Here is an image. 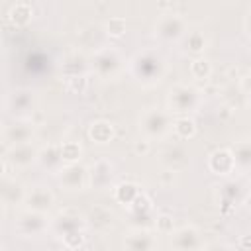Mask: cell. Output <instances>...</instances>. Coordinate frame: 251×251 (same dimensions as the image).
Masks as SVG:
<instances>
[{
	"instance_id": "obj_1",
	"label": "cell",
	"mask_w": 251,
	"mask_h": 251,
	"mask_svg": "<svg viewBox=\"0 0 251 251\" xmlns=\"http://www.w3.org/2000/svg\"><path fill=\"white\" fill-rule=\"evenodd\" d=\"M127 69H129V75L143 86H153L157 84L163 76H165V71H167V63H165V57L153 49V47H145L141 51H137L129 63H127Z\"/></svg>"
},
{
	"instance_id": "obj_2",
	"label": "cell",
	"mask_w": 251,
	"mask_h": 251,
	"mask_svg": "<svg viewBox=\"0 0 251 251\" xmlns=\"http://www.w3.org/2000/svg\"><path fill=\"white\" fill-rule=\"evenodd\" d=\"M173 114L163 108H145L139 114V129L147 139H163L173 129Z\"/></svg>"
},
{
	"instance_id": "obj_3",
	"label": "cell",
	"mask_w": 251,
	"mask_h": 251,
	"mask_svg": "<svg viewBox=\"0 0 251 251\" xmlns=\"http://www.w3.org/2000/svg\"><path fill=\"white\" fill-rule=\"evenodd\" d=\"M200 104V92L192 86V84H184V82H176L169 88L167 94V106L169 112L178 116H188L190 112H194Z\"/></svg>"
},
{
	"instance_id": "obj_4",
	"label": "cell",
	"mask_w": 251,
	"mask_h": 251,
	"mask_svg": "<svg viewBox=\"0 0 251 251\" xmlns=\"http://www.w3.org/2000/svg\"><path fill=\"white\" fill-rule=\"evenodd\" d=\"M92 71L96 73V76L100 78H114L122 67H124V57L120 53L118 47L114 45H106L102 49H98L96 53H92Z\"/></svg>"
},
{
	"instance_id": "obj_5",
	"label": "cell",
	"mask_w": 251,
	"mask_h": 251,
	"mask_svg": "<svg viewBox=\"0 0 251 251\" xmlns=\"http://www.w3.org/2000/svg\"><path fill=\"white\" fill-rule=\"evenodd\" d=\"M49 227H51V220L47 218V214H41V212L24 210L14 220V231L22 237H39Z\"/></svg>"
},
{
	"instance_id": "obj_6",
	"label": "cell",
	"mask_w": 251,
	"mask_h": 251,
	"mask_svg": "<svg viewBox=\"0 0 251 251\" xmlns=\"http://www.w3.org/2000/svg\"><path fill=\"white\" fill-rule=\"evenodd\" d=\"M186 20L184 16L176 14V12H165V14H159L157 22H155V35L161 39V41H180L186 33Z\"/></svg>"
},
{
	"instance_id": "obj_7",
	"label": "cell",
	"mask_w": 251,
	"mask_h": 251,
	"mask_svg": "<svg viewBox=\"0 0 251 251\" xmlns=\"http://www.w3.org/2000/svg\"><path fill=\"white\" fill-rule=\"evenodd\" d=\"M84 226H86V218H84L80 212H76V210H73V208H67V210H61V212L51 220L49 231H51L55 237L63 239V237H67V235H71V233H75V231H84Z\"/></svg>"
},
{
	"instance_id": "obj_8",
	"label": "cell",
	"mask_w": 251,
	"mask_h": 251,
	"mask_svg": "<svg viewBox=\"0 0 251 251\" xmlns=\"http://www.w3.org/2000/svg\"><path fill=\"white\" fill-rule=\"evenodd\" d=\"M4 106L8 114H12L18 120H24L35 108V94L29 88H14L12 92L6 94Z\"/></svg>"
},
{
	"instance_id": "obj_9",
	"label": "cell",
	"mask_w": 251,
	"mask_h": 251,
	"mask_svg": "<svg viewBox=\"0 0 251 251\" xmlns=\"http://www.w3.org/2000/svg\"><path fill=\"white\" fill-rule=\"evenodd\" d=\"M37 157H39V149L31 141L4 149V163L12 165L14 169H27L29 165L37 163Z\"/></svg>"
},
{
	"instance_id": "obj_10",
	"label": "cell",
	"mask_w": 251,
	"mask_h": 251,
	"mask_svg": "<svg viewBox=\"0 0 251 251\" xmlns=\"http://www.w3.org/2000/svg\"><path fill=\"white\" fill-rule=\"evenodd\" d=\"M35 126L33 122L27 120H16L14 124H6L2 129V139H4V149L20 143H29L33 139Z\"/></svg>"
},
{
	"instance_id": "obj_11",
	"label": "cell",
	"mask_w": 251,
	"mask_h": 251,
	"mask_svg": "<svg viewBox=\"0 0 251 251\" xmlns=\"http://www.w3.org/2000/svg\"><path fill=\"white\" fill-rule=\"evenodd\" d=\"M171 247L175 251H200L204 247L196 226H180L171 233Z\"/></svg>"
},
{
	"instance_id": "obj_12",
	"label": "cell",
	"mask_w": 251,
	"mask_h": 251,
	"mask_svg": "<svg viewBox=\"0 0 251 251\" xmlns=\"http://www.w3.org/2000/svg\"><path fill=\"white\" fill-rule=\"evenodd\" d=\"M59 182L65 190L69 192H78L84 190L88 186V167L75 163V165H67L61 173H59Z\"/></svg>"
},
{
	"instance_id": "obj_13",
	"label": "cell",
	"mask_w": 251,
	"mask_h": 251,
	"mask_svg": "<svg viewBox=\"0 0 251 251\" xmlns=\"http://www.w3.org/2000/svg\"><path fill=\"white\" fill-rule=\"evenodd\" d=\"M55 204V194L51 192L49 186L37 184L31 186L25 194V202H24V210H31V212H41L47 214Z\"/></svg>"
},
{
	"instance_id": "obj_14",
	"label": "cell",
	"mask_w": 251,
	"mask_h": 251,
	"mask_svg": "<svg viewBox=\"0 0 251 251\" xmlns=\"http://www.w3.org/2000/svg\"><path fill=\"white\" fill-rule=\"evenodd\" d=\"M112 178H114V165L108 159H104V157L96 159L88 167V186L90 188H96V190L108 188L112 184Z\"/></svg>"
},
{
	"instance_id": "obj_15",
	"label": "cell",
	"mask_w": 251,
	"mask_h": 251,
	"mask_svg": "<svg viewBox=\"0 0 251 251\" xmlns=\"http://www.w3.org/2000/svg\"><path fill=\"white\" fill-rule=\"evenodd\" d=\"M157 235L149 229L135 227L124 237V251H155Z\"/></svg>"
},
{
	"instance_id": "obj_16",
	"label": "cell",
	"mask_w": 251,
	"mask_h": 251,
	"mask_svg": "<svg viewBox=\"0 0 251 251\" xmlns=\"http://www.w3.org/2000/svg\"><path fill=\"white\" fill-rule=\"evenodd\" d=\"M208 169H210V173H214L218 176H227V175L235 173V161H233L231 149L220 147V149L212 151L208 157Z\"/></svg>"
},
{
	"instance_id": "obj_17",
	"label": "cell",
	"mask_w": 251,
	"mask_h": 251,
	"mask_svg": "<svg viewBox=\"0 0 251 251\" xmlns=\"http://www.w3.org/2000/svg\"><path fill=\"white\" fill-rule=\"evenodd\" d=\"M37 163H39L41 169H45L47 173L59 175V173L67 167V165H65V159H63V153H61V143H49V145L41 147V149H39Z\"/></svg>"
},
{
	"instance_id": "obj_18",
	"label": "cell",
	"mask_w": 251,
	"mask_h": 251,
	"mask_svg": "<svg viewBox=\"0 0 251 251\" xmlns=\"http://www.w3.org/2000/svg\"><path fill=\"white\" fill-rule=\"evenodd\" d=\"M161 163L165 165V169L176 173L180 169H184L188 165V151L184 145L180 143H173V145H167L163 151H161Z\"/></svg>"
},
{
	"instance_id": "obj_19",
	"label": "cell",
	"mask_w": 251,
	"mask_h": 251,
	"mask_svg": "<svg viewBox=\"0 0 251 251\" xmlns=\"http://www.w3.org/2000/svg\"><path fill=\"white\" fill-rule=\"evenodd\" d=\"M25 194H27V188L18 182L16 178H4V184H2V208L4 212L10 208V206H20L25 202Z\"/></svg>"
},
{
	"instance_id": "obj_20",
	"label": "cell",
	"mask_w": 251,
	"mask_h": 251,
	"mask_svg": "<svg viewBox=\"0 0 251 251\" xmlns=\"http://www.w3.org/2000/svg\"><path fill=\"white\" fill-rule=\"evenodd\" d=\"M235 171L239 173H251V139H239L231 147Z\"/></svg>"
},
{
	"instance_id": "obj_21",
	"label": "cell",
	"mask_w": 251,
	"mask_h": 251,
	"mask_svg": "<svg viewBox=\"0 0 251 251\" xmlns=\"http://www.w3.org/2000/svg\"><path fill=\"white\" fill-rule=\"evenodd\" d=\"M180 45H182V49H184L186 53L200 57V53H204V49H206V45H208V37L204 35L202 29H190V31H186L184 37L180 39Z\"/></svg>"
},
{
	"instance_id": "obj_22",
	"label": "cell",
	"mask_w": 251,
	"mask_h": 251,
	"mask_svg": "<svg viewBox=\"0 0 251 251\" xmlns=\"http://www.w3.org/2000/svg\"><path fill=\"white\" fill-rule=\"evenodd\" d=\"M196 129H198V126H196V122H194L192 116H178L173 122V131H175V135L180 141H186V139L194 137L196 135Z\"/></svg>"
},
{
	"instance_id": "obj_23",
	"label": "cell",
	"mask_w": 251,
	"mask_h": 251,
	"mask_svg": "<svg viewBox=\"0 0 251 251\" xmlns=\"http://www.w3.org/2000/svg\"><path fill=\"white\" fill-rule=\"evenodd\" d=\"M88 137L96 143H108L114 137V126L106 120H96L88 127Z\"/></svg>"
},
{
	"instance_id": "obj_24",
	"label": "cell",
	"mask_w": 251,
	"mask_h": 251,
	"mask_svg": "<svg viewBox=\"0 0 251 251\" xmlns=\"http://www.w3.org/2000/svg\"><path fill=\"white\" fill-rule=\"evenodd\" d=\"M139 192H141V188H139L135 182H120V184H116L114 190H112L114 198H116L120 204H124V206H129V204L139 196Z\"/></svg>"
},
{
	"instance_id": "obj_25",
	"label": "cell",
	"mask_w": 251,
	"mask_h": 251,
	"mask_svg": "<svg viewBox=\"0 0 251 251\" xmlns=\"http://www.w3.org/2000/svg\"><path fill=\"white\" fill-rule=\"evenodd\" d=\"M33 16V10H31V4L29 2H16L12 6V10L8 12V20L14 24V25H25Z\"/></svg>"
},
{
	"instance_id": "obj_26",
	"label": "cell",
	"mask_w": 251,
	"mask_h": 251,
	"mask_svg": "<svg viewBox=\"0 0 251 251\" xmlns=\"http://www.w3.org/2000/svg\"><path fill=\"white\" fill-rule=\"evenodd\" d=\"M190 75H192V78H196V80H206V78H210V75H212V65H210V61L204 59V57H196V59L190 63Z\"/></svg>"
},
{
	"instance_id": "obj_27",
	"label": "cell",
	"mask_w": 251,
	"mask_h": 251,
	"mask_svg": "<svg viewBox=\"0 0 251 251\" xmlns=\"http://www.w3.org/2000/svg\"><path fill=\"white\" fill-rule=\"evenodd\" d=\"M61 153H63L65 165H75L82 155V147L76 141H61Z\"/></svg>"
},
{
	"instance_id": "obj_28",
	"label": "cell",
	"mask_w": 251,
	"mask_h": 251,
	"mask_svg": "<svg viewBox=\"0 0 251 251\" xmlns=\"http://www.w3.org/2000/svg\"><path fill=\"white\" fill-rule=\"evenodd\" d=\"M112 218H114V216H112V212H110L108 208H94V210L90 212V216H88L90 224H92L94 227H100V229L112 226Z\"/></svg>"
},
{
	"instance_id": "obj_29",
	"label": "cell",
	"mask_w": 251,
	"mask_h": 251,
	"mask_svg": "<svg viewBox=\"0 0 251 251\" xmlns=\"http://www.w3.org/2000/svg\"><path fill=\"white\" fill-rule=\"evenodd\" d=\"M102 25H104L108 37H120V35H124V31H126V20H124L122 16H112V18L106 20Z\"/></svg>"
},
{
	"instance_id": "obj_30",
	"label": "cell",
	"mask_w": 251,
	"mask_h": 251,
	"mask_svg": "<svg viewBox=\"0 0 251 251\" xmlns=\"http://www.w3.org/2000/svg\"><path fill=\"white\" fill-rule=\"evenodd\" d=\"M222 204L224 206H231L235 200H237V196H239V192H241V186L237 184V182H233V180H227L224 186H222Z\"/></svg>"
},
{
	"instance_id": "obj_31",
	"label": "cell",
	"mask_w": 251,
	"mask_h": 251,
	"mask_svg": "<svg viewBox=\"0 0 251 251\" xmlns=\"http://www.w3.org/2000/svg\"><path fill=\"white\" fill-rule=\"evenodd\" d=\"M135 216H145L149 210H151V200H149V196L145 194V192H139V196L127 206Z\"/></svg>"
},
{
	"instance_id": "obj_32",
	"label": "cell",
	"mask_w": 251,
	"mask_h": 251,
	"mask_svg": "<svg viewBox=\"0 0 251 251\" xmlns=\"http://www.w3.org/2000/svg\"><path fill=\"white\" fill-rule=\"evenodd\" d=\"M61 241H63L65 251H73V249H80V247H84L86 235H84V231H75V233H71V235L63 237Z\"/></svg>"
},
{
	"instance_id": "obj_33",
	"label": "cell",
	"mask_w": 251,
	"mask_h": 251,
	"mask_svg": "<svg viewBox=\"0 0 251 251\" xmlns=\"http://www.w3.org/2000/svg\"><path fill=\"white\" fill-rule=\"evenodd\" d=\"M157 231L161 233H173V220L169 216H159L157 218Z\"/></svg>"
},
{
	"instance_id": "obj_34",
	"label": "cell",
	"mask_w": 251,
	"mask_h": 251,
	"mask_svg": "<svg viewBox=\"0 0 251 251\" xmlns=\"http://www.w3.org/2000/svg\"><path fill=\"white\" fill-rule=\"evenodd\" d=\"M149 149H151V139H137L135 141V145H133V151L137 153V155H147L149 153Z\"/></svg>"
},
{
	"instance_id": "obj_35",
	"label": "cell",
	"mask_w": 251,
	"mask_h": 251,
	"mask_svg": "<svg viewBox=\"0 0 251 251\" xmlns=\"http://www.w3.org/2000/svg\"><path fill=\"white\" fill-rule=\"evenodd\" d=\"M200 251H231V247L227 243H222V241H214V243H206Z\"/></svg>"
},
{
	"instance_id": "obj_36",
	"label": "cell",
	"mask_w": 251,
	"mask_h": 251,
	"mask_svg": "<svg viewBox=\"0 0 251 251\" xmlns=\"http://www.w3.org/2000/svg\"><path fill=\"white\" fill-rule=\"evenodd\" d=\"M243 25H245V33H247V37L251 39V8H249V10H247V14H245Z\"/></svg>"
},
{
	"instance_id": "obj_37",
	"label": "cell",
	"mask_w": 251,
	"mask_h": 251,
	"mask_svg": "<svg viewBox=\"0 0 251 251\" xmlns=\"http://www.w3.org/2000/svg\"><path fill=\"white\" fill-rule=\"evenodd\" d=\"M243 90H245V96L249 98V104H251V75L243 80Z\"/></svg>"
},
{
	"instance_id": "obj_38",
	"label": "cell",
	"mask_w": 251,
	"mask_h": 251,
	"mask_svg": "<svg viewBox=\"0 0 251 251\" xmlns=\"http://www.w3.org/2000/svg\"><path fill=\"white\" fill-rule=\"evenodd\" d=\"M245 208H247V210H251V196H247V198H245Z\"/></svg>"
},
{
	"instance_id": "obj_39",
	"label": "cell",
	"mask_w": 251,
	"mask_h": 251,
	"mask_svg": "<svg viewBox=\"0 0 251 251\" xmlns=\"http://www.w3.org/2000/svg\"><path fill=\"white\" fill-rule=\"evenodd\" d=\"M73 251H88L86 247H80V249H73Z\"/></svg>"
},
{
	"instance_id": "obj_40",
	"label": "cell",
	"mask_w": 251,
	"mask_h": 251,
	"mask_svg": "<svg viewBox=\"0 0 251 251\" xmlns=\"http://www.w3.org/2000/svg\"><path fill=\"white\" fill-rule=\"evenodd\" d=\"M2 251H10V249H8V247H6V245H4V247H2Z\"/></svg>"
},
{
	"instance_id": "obj_41",
	"label": "cell",
	"mask_w": 251,
	"mask_h": 251,
	"mask_svg": "<svg viewBox=\"0 0 251 251\" xmlns=\"http://www.w3.org/2000/svg\"><path fill=\"white\" fill-rule=\"evenodd\" d=\"M239 251H251V249H239Z\"/></svg>"
}]
</instances>
